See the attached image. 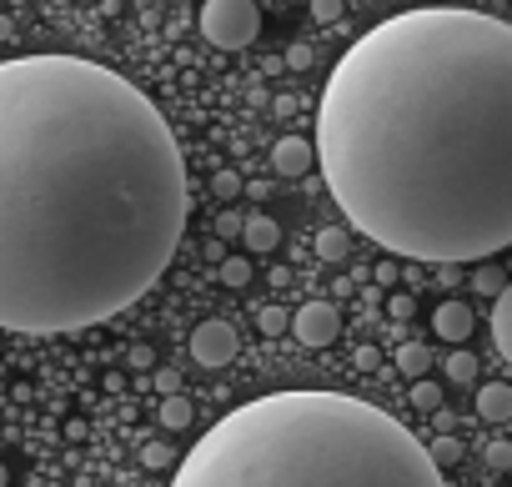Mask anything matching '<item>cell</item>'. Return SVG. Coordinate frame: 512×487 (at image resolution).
<instances>
[{
	"label": "cell",
	"mask_w": 512,
	"mask_h": 487,
	"mask_svg": "<svg viewBox=\"0 0 512 487\" xmlns=\"http://www.w3.org/2000/svg\"><path fill=\"white\" fill-rule=\"evenodd\" d=\"M357 367H367V372H372V367H377V352H372V347H362V352H357Z\"/></svg>",
	"instance_id": "cell-30"
},
{
	"label": "cell",
	"mask_w": 512,
	"mask_h": 487,
	"mask_svg": "<svg viewBox=\"0 0 512 487\" xmlns=\"http://www.w3.org/2000/svg\"><path fill=\"white\" fill-rule=\"evenodd\" d=\"M11 31H16V26H11V16H0V41H11Z\"/></svg>",
	"instance_id": "cell-31"
},
{
	"label": "cell",
	"mask_w": 512,
	"mask_h": 487,
	"mask_svg": "<svg viewBox=\"0 0 512 487\" xmlns=\"http://www.w3.org/2000/svg\"><path fill=\"white\" fill-rule=\"evenodd\" d=\"M241 241H246L251 252H272L277 241H282V226H277L272 216H262V211H256V216H241Z\"/></svg>",
	"instance_id": "cell-10"
},
{
	"label": "cell",
	"mask_w": 512,
	"mask_h": 487,
	"mask_svg": "<svg viewBox=\"0 0 512 487\" xmlns=\"http://www.w3.org/2000/svg\"><path fill=\"white\" fill-rule=\"evenodd\" d=\"M156 387L171 397V392H176V372H156Z\"/></svg>",
	"instance_id": "cell-28"
},
{
	"label": "cell",
	"mask_w": 512,
	"mask_h": 487,
	"mask_svg": "<svg viewBox=\"0 0 512 487\" xmlns=\"http://www.w3.org/2000/svg\"><path fill=\"white\" fill-rule=\"evenodd\" d=\"M141 462H146V467H171L176 452H171L166 442H146V447H141Z\"/></svg>",
	"instance_id": "cell-22"
},
{
	"label": "cell",
	"mask_w": 512,
	"mask_h": 487,
	"mask_svg": "<svg viewBox=\"0 0 512 487\" xmlns=\"http://www.w3.org/2000/svg\"><path fill=\"white\" fill-rule=\"evenodd\" d=\"M427 457H432V467H452V462L462 457V442H457V437H432Z\"/></svg>",
	"instance_id": "cell-16"
},
{
	"label": "cell",
	"mask_w": 512,
	"mask_h": 487,
	"mask_svg": "<svg viewBox=\"0 0 512 487\" xmlns=\"http://www.w3.org/2000/svg\"><path fill=\"white\" fill-rule=\"evenodd\" d=\"M297 111V96H277V116H292Z\"/></svg>",
	"instance_id": "cell-29"
},
{
	"label": "cell",
	"mask_w": 512,
	"mask_h": 487,
	"mask_svg": "<svg viewBox=\"0 0 512 487\" xmlns=\"http://www.w3.org/2000/svg\"><path fill=\"white\" fill-rule=\"evenodd\" d=\"M392 317H412V297H407V292L392 297Z\"/></svg>",
	"instance_id": "cell-27"
},
{
	"label": "cell",
	"mask_w": 512,
	"mask_h": 487,
	"mask_svg": "<svg viewBox=\"0 0 512 487\" xmlns=\"http://www.w3.org/2000/svg\"><path fill=\"white\" fill-rule=\"evenodd\" d=\"M412 402H417L422 412H432V407H442V392H437V387L422 377V382H412Z\"/></svg>",
	"instance_id": "cell-21"
},
{
	"label": "cell",
	"mask_w": 512,
	"mask_h": 487,
	"mask_svg": "<svg viewBox=\"0 0 512 487\" xmlns=\"http://www.w3.org/2000/svg\"><path fill=\"white\" fill-rule=\"evenodd\" d=\"M397 372H407L412 382H422L432 372V347L427 342H402L397 347Z\"/></svg>",
	"instance_id": "cell-12"
},
{
	"label": "cell",
	"mask_w": 512,
	"mask_h": 487,
	"mask_svg": "<svg viewBox=\"0 0 512 487\" xmlns=\"http://www.w3.org/2000/svg\"><path fill=\"white\" fill-rule=\"evenodd\" d=\"M211 196L236 201V196H241V176H236V171H216V176H211Z\"/></svg>",
	"instance_id": "cell-20"
},
{
	"label": "cell",
	"mask_w": 512,
	"mask_h": 487,
	"mask_svg": "<svg viewBox=\"0 0 512 487\" xmlns=\"http://www.w3.org/2000/svg\"><path fill=\"white\" fill-rule=\"evenodd\" d=\"M477 417H482V422H507V417H512V387H507V382H482V392H477Z\"/></svg>",
	"instance_id": "cell-9"
},
{
	"label": "cell",
	"mask_w": 512,
	"mask_h": 487,
	"mask_svg": "<svg viewBox=\"0 0 512 487\" xmlns=\"http://www.w3.org/2000/svg\"><path fill=\"white\" fill-rule=\"evenodd\" d=\"M287 66H292V71H307V66H312V46H292V51H287Z\"/></svg>",
	"instance_id": "cell-26"
},
{
	"label": "cell",
	"mask_w": 512,
	"mask_h": 487,
	"mask_svg": "<svg viewBox=\"0 0 512 487\" xmlns=\"http://www.w3.org/2000/svg\"><path fill=\"white\" fill-rule=\"evenodd\" d=\"M287 327L297 332L302 347H332L337 332H342V317H337L332 302H302V307L287 317Z\"/></svg>",
	"instance_id": "cell-5"
},
{
	"label": "cell",
	"mask_w": 512,
	"mask_h": 487,
	"mask_svg": "<svg viewBox=\"0 0 512 487\" xmlns=\"http://www.w3.org/2000/svg\"><path fill=\"white\" fill-rule=\"evenodd\" d=\"M492 347L502 357H512V292L492 297Z\"/></svg>",
	"instance_id": "cell-11"
},
{
	"label": "cell",
	"mask_w": 512,
	"mask_h": 487,
	"mask_svg": "<svg viewBox=\"0 0 512 487\" xmlns=\"http://www.w3.org/2000/svg\"><path fill=\"white\" fill-rule=\"evenodd\" d=\"M447 377H452V382H472V377H477V357H472V352H452V357H447Z\"/></svg>",
	"instance_id": "cell-19"
},
{
	"label": "cell",
	"mask_w": 512,
	"mask_h": 487,
	"mask_svg": "<svg viewBox=\"0 0 512 487\" xmlns=\"http://www.w3.org/2000/svg\"><path fill=\"white\" fill-rule=\"evenodd\" d=\"M472 322H477V317H472V307H467V302H457V297H452V302H442V307L432 312V332H437L442 342H452V347L472 337Z\"/></svg>",
	"instance_id": "cell-7"
},
{
	"label": "cell",
	"mask_w": 512,
	"mask_h": 487,
	"mask_svg": "<svg viewBox=\"0 0 512 487\" xmlns=\"http://www.w3.org/2000/svg\"><path fill=\"white\" fill-rule=\"evenodd\" d=\"M201 36L216 51H246L262 36V11H256V0H206L201 6Z\"/></svg>",
	"instance_id": "cell-4"
},
{
	"label": "cell",
	"mask_w": 512,
	"mask_h": 487,
	"mask_svg": "<svg viewBox=\"0 0 512 487\" xmlns=\"http://www.w3.org/2000/svg\"><path fill=\"white\" fill-rule=\"evenodd\" d=\"M191 216L181 146L86 56L0 61V327L56 337L136 307Z\"/></svg>",
	"instance_id": "cell-1"
},
{
	"label": "cell",
	"mask_w": 512,
	"mask_h": 487,
	"mask_svg": "<svg viewBox=\"0 0 512 487\" xmlns=\"http://www.w3.org/2000/svg\"><path fill=\"white\" fill-rule=\"evenodd\" d=\"M216 277H221L226 287H246V282H251V262H246V257H226Z\"/></svg>",
	"instance_id": "cell-17"
},
{
	"label": "cell",
	"mask_w": 512,
	"mask_h": 487,
	"mask_svg": "<svg viewBox=\"0 0 512 487\" xmlns=\"http://www.w3.org/2000/svg\"><path fill=\"white\" fill-rule=\"evenodd\" d=\"M287 317H292V312H282V307H272V302H267L262 312H256V327H262L267 337H282V332H287Z\"/></svg>",
	"instance_id": "cell-18"
},
{
	"label": "cell",
	"mask_w": 512,
	"mask_h": 487,
	"mask_svg": "<svg viewBox=\"0 0 512 487\" xmlns=\"http://www.w3.org/2000/svg\"><path fill=\"white\" fill-rule=\"evenodd\" d=\"M347 247H352V236H347L342 226L317 231V257H322V262H342V257H347Z\"/></svg>",
	"instance_id": "cell-13"
},
{
	"label": "cell",
	"mask_w": 512,
	"mask_h": 487,
	"mask_svg": "<svg viewBox=\"0 0 512 487\" xmlns=\"http://www.w3.org/2000/svg\"><path fill=\"white\" fill-rule=\"evenodd\" d=\"M216 236H226V241L241 236V211H221V216H216Z\"/></svg>",
	"instance_id": "cell-25"
},
{
	"label": "cell",
	"mask_w": 512,
	"mask_h": 487,
	"mask_svg": "<svg viewBox=\"0 0 512 487\" xmlns=\"http://www.w3.org/2000/svg\"><path fill=\"white\" fill-rule=\"evenodd\" d=\"M487 467H492V472H507V467H512V447H507L502 437L487 442Z\"/></svg>",
	"instance_id": "cell-23"
},
{
	"label": "cell",
	"mask_w": 512,
	"mask_h": 487,
	"mask_svg": "<svg viewBox=\"0 0 512 487\" xmlns=\"http://www.w3.org/2000/svg\"><path fill=\"white\" fill-rule=\"evenodd\" d=\"M161 427H166V432H186V427H191V397H176V392H171V397L161 402Z\"/></svg>",
	"instance_id": "cell-14"
},
{
	"label": "cell",
	"mask_w": 512,
	"mask_h": 487,
	"mask_svg": "<svg viewBox=\"0 0 512 487\" xmlns=\"http://www.w3.org/2000/svg\"><path fill=\"white\" fill-rule=\"evenodd\" d=\"M342 16V0H312V21H322V26H332Z\"/></svg>",
	"instance_id": "cell-24"
},
{
	"label": "cell",
	"mask_w": 512,
	"mask_h": 487,
	"mask_svg": "<svg viewBox=\"0 0 512 487\" xmlns=\"http://www.w3.org/2000/svg\"><path fill=\"white\" fill-rule=\"evenodd\" d=\"M312 141H302V136H282L277 146H272V171L277 176H307L312 171Z\"/></svg>",
	"instance_id": "cell-8"
},
{
	"label": "cell",
	"mask_w": 512,
	"mask_h": 487,
	"mask_svg": "<svg viewBox=\"0 0 512 487\" xmlns=\"http://www.w3.org/2000/svg\"><path fill=\"white\" fill-rule=\"evenodd\" d=\"M171 487H447L392 412L347 392H272L226 412Z\"/></svg>",
	"instance_id": "cell-3"
},
{
	"label": "cell",
	"mask_w": 512,
	"mask_h": 487,
	"mask_svg": "<svg viewBox=\"0 0 512 487\" xmlns=\"http://www.w3.org/2000/svg\"><path fill=\"white\" fill-rule=\"evenodd\" d=\"M327 191L377 247L487 262L512 247V26L427 6L372 26L317 111Z\"/></svg>",
	"instance_id": "cell-2"
},
{
	"label": "cell",
	"mask_w": 512,
	"mask_h": 487,
	"mask_svg": "<svg viewBox=\"0 0 512 487\" xmlns=\"http://www.w3.org/2000/svg\"><path fill=\"white\" fill-rule=\"evenodd\" d=\"M141 6H156V0H141Z\"/></svg>",
	"instance_id": "cell-33"
},
{
	"label": "cell",
	"mask_w": 512,
	"mask_h": 487,
	"mask_svg": "<svg viewBox=\"0 0 512 487\" xmlns=\"http://www.w3.org/2000/svg\"><path fill=\"white\" fill-rule=\"evenodd\" d=\"M241 352V337H236V327L231 322H201L196 332H191V357L201 362V367H226L231 357Z\"/></svg>",
	"instance_id": "cell-6"
},
{
	"label": "cell",
	"mask_w": 512,
	"mask_h": 487,
	"mask_svg": "<svg viewBox=\"0 0 512 487\" xmlns=\"http://www.w3.org/2000/svg\"><path fill=\"white\" fill-rule=\"evenodd\" d=\"M472 287H477L482 297H497V292H507V272H497V267H477V272H472Z\"/></svg>",
	"instance_id": "cell-15"
},
{
	"label": "cell",
	"mask_w": 512,
	"mask_h": 487,
	"mask_svg": "<svg viewBox=\"0 0 512 487\" xmlns=\"http://www.w3.org/2000/svg\"><path fill=\"white\" fill-rule=\"evenodd\" d=\"M11 482V472H6V462H0V487H6Z\"/></svg>",
	"instance_id": "cell-32"
}]
</instances>
